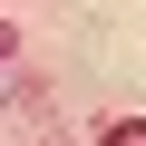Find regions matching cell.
I'll use <instances>...</instances> for the list:
<instances>
[{"mask_svg":"<svg viewBox=\"0 0 146 146\" xmlns=\"http://www.w3.org/2000/svg\"><path fill=\"white\" fill-rule=\"evenodd\" d=\"M107 146H146V117H117V127H107Z\"/></svg>","mask_w":146,"mask_h":146,"instance_id":"1","label":"cell"},{"mask_svg":"<svg viewBox=\"0 0 146 146\" xmlns=\"http://www.w3.org/2000/svg\"><path fill=\"white\" fill-rule=\"evenodd\" d=\"M0 58H10V29H0Z\"/></svg>","mask_w":146,"mask_h":146,"instance_id":"2","label":"cell"}]
</instances>
